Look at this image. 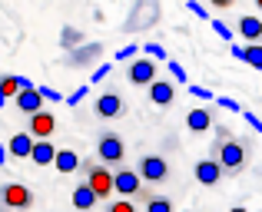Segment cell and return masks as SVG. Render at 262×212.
Listing matches in <instances>:
<instances>
[{
  "label": "cell",
  "mask_w": 262,
  "mask_h": 212,
  "mask_svg": "<svg viewBox=\"0 0 262 212\" xmlns=\"http://www.w3.org/2000/svg\"><path fill=\"white\" fill-rule=\"evenodd\" d=\"M53 129H57V120H53L50 109H40V113H33L30 123H27V133H30L33 139H50Z\"/></svg>",
  "instance_id": "30bf717a"
},
{
  "label": "cell",
  "mask_w": 262,
  "mask_h": 212,
  "mask_svg": "<svg viewBox=\"0 0 262 212\" xmlns=\"http://www.w3.org/2000/svg\"><path fill=\"white\" fill-rule=\"evenodd\" d=\"M37 93L43 97V103H47V100H50V103H60V100H63L57 90H50V86H37Z\"/></svg>",
  "instance_id": "4316f807"
},
{
  "label": "cell",
  "mask_w": 262,
  "mask_h": 212,
  "mask_svg": "<svg viewBox=\"0 0 262 212\" xmlns=\"http://www.w3.org/2000/svg\"><path fill=\"white\" fill-rule=\"evenodd\" d=\"M30 149H33L30 133H13L10 143H7V156H13V159H30Z\"/></svg>",
  "instance_id": "2e32d148"
},
{
  "label": "cell",
  "mask_w": 262,
  "mask_h": 212,
  "mask_svg": "<svg viewBox=\"0 0 262 212\" xmlns=\"http://www.w3.org/2000/svg\"><path fill=\"white\" fill-rule=\"evenodd\" d=\"M232 136V129H226V126H216V143H226Z\"/></svg>",
  "instance_id": "e575fe53"
},
{
  "label": "cell",
  "mask_w": 262,
  "mask_h": 212,
  "mask_svg": "<svg viewBox=\"0 0 262 212\" xmlns=\"http://www.w3.org/2000/svg\"><path fill=\"white\" fill-rule=\"evenodd\" d=\"M136 176H140L143 182H163V179L169 176V162L163 159L160 153H146V156H140Z\"/></svg>",
  "instance_id": "8992f818"
},
{
  "label": "cell",
  "mask_w": 262,
  "mask_h": 212,
  "mask_svg": "<svg viewBox=\"0 0 262 212\" xmlns=\"http://www.w3.org/2000/svg\"><path fill=\"white\" fill-rule=\"evenodd\" d=\"M83 173H86V186L96 193V199H106L113 196V173L100 162H83Z\"/></svg>",
  "instance_id": "277c9868"
},
{
  "label": "cell",
  "mask_w": 262,
  "mask_h": 212,
  "mask_svg": "<svg viewBox=\"0 0 262 212\" xmlns=\"http://www.w3.org/2000/svg\"><path fill=\"white\" fill-rule=\"evenodd\" d=\"M80 43H86V40H83V30H80V27H63V30H60V46H63L67 53L77 50Z\"/></svg>",
  "instance_id": "44dd1931"
},
{
  "label": "cell",
  "mask_w": 262,
  "mask_h": 212,
  "mask_svg": "<svg viewBox=\"0 0 262 212\" xmlns=\"http://www.w3.org/2000/svg\"><path fill=\"white\" fill-rule=\"evenodd\" d=\"M103 57V43H80L77 50H70L63 57L67 66H73V70H86V66H96Z\"/></svg>",
  "instance_id": "52a82bcc"
},
{
  "label": "cell",
  "mask_w": 262,
  "mask_h": 212,
  "mask_svg": "<svg viewBox=\"0 0 262 212\" xmlns=\"http://www.w3.org/2000/svg\"><path fill=\"white\" fill-rule=\"evenodd\" d=\"M246 123H249V126H252V129H259V133H262V120H259V116H252V113H246Z\"/></svg>",
  "instance_id": "d590c367"
},
{
  "label": "cell",
  "mask_w": 262,
  "mask_h": 212,
  "mask_svg": "<svg viewBox=\"0 0 262 212\" xmlns=\"http://www.w3.org/2000/svg\"><path fill=\"white\" fill-rule=\"evenodd\" d=\"M189 93H192L196 100H206V103H212V100H216V93L206 90V86H189Z\"/></svg>",
  "instance_id": "d4e9b609"
},
{
  "label": "cell",
  "mask_w": 262,
  "mask_h": 212,
  "mask_svg": "<svg viewBox=\"0 0 262 212\" xmlns=\"http://www.w3.org/2000/svg\"><path fill=\"white\" fill-rule=\"evenodd\" d=\"M83 97H86V86H77V93H70V97H67V103H70V106H77Z\"/></svg>",
  "instance_id": "836d02e7"
},
{
  "label": "cell",
  "mask_w": 262,
  "mask_h": 212,
  "mask_svg": "<svg viewBox=\"0 0 262 212\" xmlns=\"http://www.w3.org/2000/svg\"><path fill=\"white\" fill-rule=\"evenodd\" d=\"M256 7H259V10H262V0H256Z\"/></svg>",
  "instance_id": "ab89813d"
},
{
  "label": "cell",
  "mask_w": 262,
  "mask_h": 212,
  "mask_svg": "<svg viewBox=\"0 0 262 212\" xmlns=\"http://www.w3.org/2000/svg\"><path fill=\"white\" fill-rule=\"evenodd\" d=\"M146 90H149V100H153L156 106H173V100H176V86L169 83V80H160V77H156L153 83L146 86Z\"/></svg>",
  "instance_id": "4fadbf2b"
},
{
  "label": "cell",
  "mask_w": 262,
  "mask_h": 212,
  "mask_svg": "<svg viewBox=\"0 0 262 212\" xmlns=\"http://www.w3.org/2000/svg\"><path fill=\"white\" fill-rule=\"evenodd\" d=\"M209 27H212V30H216V37H223V40H232V30H229V27L223 23V20H212Z\"/></svg>",
  "instance_id": "83f0119b"
},
{
  "label": "cell",
  "mask_w": 262,
  "mask_h": 212,
  "mask_svg": "<svg viewBox=\"0 0 262 212\" xmlns=\"http://www.w3.org/2000/svg\"><path fill=\"white\" fill-rule=\"evenodd\" d=\"M110 70H113V66H110V63H103V66H96V70H93V77H90V80H93V83H103V80H106V77H110Z\"/></svg>",
  "instance_id": "1f68e13d"
},
{
  "label": "cell",
  "mask_w": 262,
  "mask_h": 212,
  "mask_svg": "<svg viewBox=\"0 0 262 212\" xmlns=\"http://www.w3.org/2000/svg\"><path fill=\"white\" fill-rule=\"evenodd\" d=\"M0 206L13 209V212H27L33 206V193L30 186H20V182H4L0 186Z\"/></svg>",
  "instance_id": "3957f363"
},
{
  "label": "cell",
  "mask_w": 262,
  "mask_h": 212,
  "mask_svg": "<svg viewBox=\"0 0 262 212\" xmlns=\"http://www.w3.org/2000/svg\"><path fill=\"white\" fill-rule=\"evenodd\" d=\"M146 212H173V202H169L166 196H153V199L146 202Z\"/></svg>",
  "instance_id": "603a6c76"
},
{
  "label": "cell",
  "mask_w": 262,
  "mask_h": 212,
  "mask_svg": "<svg viewBox=\"0 0 262 212\" xmlns=\"http://www.w3.org/2000/svg\"><path fill=\"white\" fill-rule=\"evenodd\" d=\"M192 176H196L199 186H216V182L223 179V166H219L216 159H199L196 169H192Z\"/></svg>",
  "instance_id": "7c38bea8"
},
{
  "label": "cell",
  "mask_w": 262,
  "mask_h": 212,
  "mask_svg": "<svg viewBox=\"0 0 262 212\" xmlns=\"http://www.w3.org/2000/svg\"><path fill=\"white\" fill-rule=\"evenodd\" d=\"M77 166H80V156L73 153V149H57V156H53V169H57L60 176L77 173Z\"/></svg>",
  "instance_id": "d6986e66"
},
{
  "label": "cell",
  "mask_w": 262,
  "mask_h": 212,
  "mask_svg": "<svg viewBox=\"0 0 262 212\" xmlns=\"http://www.w3.org/2000/svg\"><path fill=\"white\" fill-rule=\"evenodd\" d=\"M186 7H189V13H196V17H203V20L209 17V13H206V7H203V4H196V0H186Z\"/></svg>",
  "instance_id": "d6a6232c"
},
{
  "label": "cell",
  "mask_w": 262,
  "mask_h": 212,
  "mask_svg": "<svg viewBox=\"0 0 262 212\" xmlns=\"http://www.w3.org/2000/svg\"><path fill=\"white\" fill-rule=\"evenodd\" d=\"M113 193H120L123 199H133V196L143 193V179L136 176V169L116 166V173H113Z\"/></svg>",
  "instance_id": "ba28073f"
},
{
  "label": "cell",
  "mask_w": 262,
  "mask_h": 212,
  "mask_svg": "<svg viewBox=\"0 0 262 212\" xmlns=\"http://www.w3.org/2000/svg\"><path fill=\"white\" fill-rule=\"evenodd\" d=\"M96 116H103V120L123 116V97L120 93H103V97L96 100Z\"/></svg>",
  "instance_id": "5bb4252c"
},
{
  "label": "cell",
  "mask_w": 262,
  "mask_h": 212,
  "mask_svg": "<svg viewBox=\"0 0 262 212\" xmlns=\"http://www.w3.org/2000/svg\"><path fill=\"white\" fill-rule=\"evenodd\" d=\"M212 159L223 166V173H243L246 162H249V139H226V143H216L212 146Z\"/></svg>",
  "instance_id": "6da1fadb"
},
{
  "label": "cell",
  "mask_w": 262,
  "mask_h": 212,
  "mask_svg": "<svg viewBox=\"0 0 262 212\" xmlns=\"http://www.w3.org/2000/svg\"><path fill=\"white\" fill-rule=\"evenodd\" d=\"M4 162H7V146L0 143V166H4Z\"/></svg>",
  "instance_id": "74e56055"
},
{
  "label": "cell",
  "mask_w": 262,
  "mask_h": 212,
  "mask_svg": "<svg viewBox=\"0 0 262 212\" xmlns=\"http://www.w3.org/2000/svg\"><path fill=\"white\" fill-rule=\"evenodd\" d=\"M126 80L133 86H149L156 80V63L146 60V57H136L133 63H129V70H126Z\"/></svg>",
  "instance_id": "9c48e42d"
},
{
  "label": "cell",
  "mask_w": 262,
  "mask_h": 212,
  "mask_svg": "<svg viewBox=\"0 0 262 212\" xmlns=\"http://www.w3.org/2000/svg\"><path fill=\"white\" fill-rule=\"evenodd\" d=\"M216 103L223 106V109H229V113H239V109H243V106H239V103H236L232 97H216Z\"/></svg>",
  "instance_id": "f546056e"
},
{
  "label": "cell",
  "mask_w": 262,
  "mask_h": 212,
  "mask_svg": "<svg viewBox=\"0 0 262 212\" xmlns=\"http://www.w3.org/2000/svg\"><path fill=\"white\" fill-rule=\"evenodd\" d=\"M70 202H73V209H77V212H90V209H93V206H96L100 199H96V193H93V189L86 186V182H80V186L73 189Z\"/></svg>",
  "instance_id": "ac0fdd59"
},
{
  "label": "cell",
  "mask_w": 262,
  "mask_h": 212,
  "mask_svg": "<svg viewBox=\"0 0 262 212\" xmlns=\"http://www.w3.org/2000/svg\"><path fill=\"white\" fill-rule=\"evenodd\" d=\"M110 212H140L133 206V199H116L113 206H110Z\"/></svg>",
  "instance_id": "484cf974"
},
{
  "label": "cell",
  "mask_w": 262,
  "mask_h": 212,
  "mask_svg": "<svg viewBox=\"0 0 262 212\" xmlns=\"http://www.w3.org/2000/svg\"><path fill=\"white\" fill-rule=\"evenodd\" d=\"M212 126H216V120H212L209 106H192L189 113H186V129H189V133H209Z\"/></svg>",
  "instance_id": "8fae6325"
},
{
  "label": "cell",
  "mask_w": 262,
  "mask_h": 212,
  "mask_svg": "<svg viewBox=\"0 0 262 212\" xmlns=\"http://www.w3.org/2000/svg\"><path fill=\"white\" fill-rule=\"evenodd\" d=\"M53 156H57V146L50 139H33V149H30V159L37 166H53Z\"/></svg>",
  "instance_id": "e0dca14e"
},
{
  "label": "cell",
  "mask_w": 262,
  "mask_h": 212,
  "mask_svg": "<svg viewBox=\"0 0 262 212\" xmlns=\"http://www.w3.org/2000/svg\"><path fill=\"white\" fill-rule=\"evenodd\" d=\"M169 73H173V80H183V83L189 80V73H186L183 63H176V60H169Z\"/></svg>",
  "instance_id": "f1b7e54d"
},
{
  "label": "cell",
  "mask_w": 262,
  "mask_h": 212,
  "mask_svg": "<svg viewBox=\"0 0 262 212\" xmlns=\"http://www.w3.org/2000/svg\"><path fill=\"white\" fill-rule=\"evenodd\" d=\"M136 53H140V46H136V43H129V46H120V50H116V63H129V60H133Z\"/></svg>",
  "instance_id": "cb8c5ba5"
},
{
  "label": "cell",
  "mask_w": 262,
  "mask_h": 212,
  "mask_svg": "<svg viewBox=\"0 0 262 212\" xmlns=\"http://www.w3.org/2000/svg\"><path fill=\"white\" fill-rule=\"evenodd\" d=\"M96 156H100V166H123L126 159V143H123L120 133H103L100 143H96Z\"/></svg>",
  "instance_id": "7a4b0ae2"
},
{
  "label": "cell",
  "mask_w": 262,
  "mask_h": 212,
  "mask_svg": "<svg viewBox=\"0 0 262 212\" xmlns=\"http://www.w3.org/2000/svg\"><path fill=\"white\" fill-rule=\"evenodd\" d=\"M160 20V4L156 0H136V7L126 17V30H146Z\"/></svg>",
  "instance_id": "5b68a950"
},
{
  "label": "cell",
  "mask_w": 262,
  "mask_h": 212,
  "mask_svg": "<svg viewBox=\"0 0 262 212\" xmlns=\"http://www.w3.org/2000/svg\"><path fill=\"white\" fill-rule=\"evenodd\" d=\"M243 63H249V66H256V70H262V43L243 46Z\"/></svg>",
  "instance_id": "7402d4cb"
},
{
  "label": "cell",
  "mask_w": 262,
  "mask_h": 212,
  "mask_svg": "<svg viewBox=\"0 0 262 212\" xmlns=\"http://www.w3.org/2000/svg\"><path fill=\"white\" fill-rule=\"evenodd\" d=\"M13 103H17L20 113L33 116V113H40V109H43V97L37 93V86H30V90H20L17 97H13Z\"/></svg>",
  "instance_id": "9a60e30c"
},
{
  "label": "cell",
  "mask_w": 262,
  "mask_h": 212,
  "mask_svg": "<svg viewBox=\"0 0 262 212\" xmlns=\"http://www.w3.org/2000/svg\"><path fill=\"white\" fill-rule=\"evenodd\" d=\"M239 33H243L249 43H262V20H259V17H252V13L239 17Z\"/></svg>",
  "instance_id": "ffe728a7"
},
{
  "label": "cell",
  "mask_w": 262,
  "mask_h": 212,
  "mask_svg": "<svg viewBox=\"0 0 262 212\" xmlns=\"http://www.w3.org/2000/svg\"><path fill=\"white\" fill-rule=\"evenodd\" d=\"M212 7H219V10H226V7H232V0H209Z\"/></svg>",
  "instance_id": "8d00e7d4"
},
{
  "label": "cell",
  "mask_w": 262,
  "mask_h": 212,
  "mask_svg": "<svg viewBox=\"0 0 262 212\" xmlns=\"http://www.w3.org/2000/svg\"><path fill=\"white\" fill-rule=\"evenodd\" d=\"M143 53H149V57H156V60H166V50H163L160 43H146V46H143Z\"/></svg>",
  "instance_id": "4dcf8cb0"
},
{
  "label": "cell",
  "mask_w": 262,
  "mask_h": 212,
  "mask_svg": "<svg viewBox=\"0 0 262 212\" xmlns=\"http://www.w3.org/2000/svg\"><path fill=\"white\" fill-rule=\"evenodd\" d=\"M229 212H249V209H243V206H236V209H229Z\"/></svg>",
  "instance_id": "f35d334b"
}]
</instances>
